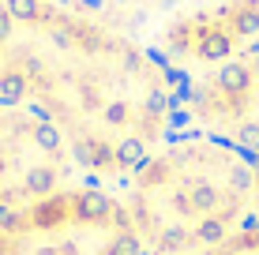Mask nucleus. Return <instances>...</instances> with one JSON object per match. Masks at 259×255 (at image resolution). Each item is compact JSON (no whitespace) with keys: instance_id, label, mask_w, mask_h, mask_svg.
Segmentation results:
<instances>
[{"instance_id":"1","label":"nucleus","mask_w":259,"mask_h":255,"mask_svg":"<svg viewBox=\"0 0 259 255\" xmlns=\"http://www.w3.org/2000/svg\"><path fill=\"white\" fill-rule=\"evenodd\" d=\"M259 34V0H229V4L203 12L195 19L169 30V45L177 53H195L199 60H229L237 41Z\"/></svg>"},{"instance_id":"2","label":"nucleus","mask_w":259,"mask_h":255,"mask_svg":"<svg viewBox=\"0 0 259 255\" xmlns=\"http://www.w3.org/2000/svg\"><path fill=\"white\" fill-rule=\"evenodd\" d=\"M244 68H248V86L237 94V98H222V109L218 113L244 117V113H252V105H259V45L244 57Z\"/></svg>"},{"instance_id":"3","label":"nucleus","mask_w":259,"mask_h":255,"mask_svg":"<svg viewBox=\"0 0 259 255\" xmlns=\"http://www.w3.org/2000/svg\"><path fill=\"white\" fill-rule=\"evenodd\" d=\"M71 210H75L79 222H102V218L113 214V199L102 195L98 188H91V191H83V195L71 199Z\"/></svg>"},{"instance_id":"4","label":"nucleus","mask_w":259,"mask_h":255,"mask_svg":"<svg viewBox=\"0 0 259 255\" xmlns=\"http://www.w3.org/2000/svg\"><path fill=\"white\" fill-rule=\"evenodd\" d=\"M75 158L83 169H102V165L113 162V150L102 143V139H79L75 143Z\"/></svg>"},{"instance_id":"5","label":"nucleus","mask_w":259,"mask_h":255,"mask_svg":"<svg viewBox=\"0 0 259 255\" xmlns=\"http://www.w3.org/2000/svg\"><path fill=\"white\" fill-rule=\"evenodd\" d=\"M23 98H26V75L19 68L0 72V109H12V105H19Z\"/></svg>"},{"instance_id":"6","label":"nucleus","mask_w":259,"mask_h":255,"mask_svg":"<svg viewBox=\"0 0 259 255\" xmlns=\"http://www.w3.org/2000/svg\"><path fill=\"white\" fill-rule=\"evenodd\" d=\"M113 162L120 165V169H143L147 165V146H143V139H120L117 150H113Z\"/></svg>"},{"instance_id":"7","label":"nucleus","mask_w":259,"mask_h":255,"mask_svg":"<svg viewBox=\"0 0 259 255\" xmlns=\"http://www.w3.org/2000/svg\"><path fill=\"white\" fill-rule=\"evenodd\" d=\"M68 218V207H64V199H46V203H38L34 207V214H30V222L38 225V229H57L60 222Z\"/></svg>"},{"instance_id":"8","label":"nucleus","mask_w":259,"mask_h":255,"mask_svg":"<svg viewBox=\"0 0 259 255\" xmlns=\"http://www.w3.org/2000/svg\"><path fill=\"white\" fill-rule=\"evenodd\" d=\"M226 233H229V225L222 222L218 214L199 218V222H195V229H192V236H195V240H203V244H222V240H226Z\"/></svg>"},{"instance_id":"9","label":"nucleus","mask_w":259,"mask_h":255,"mask_svg":"<svg viewBox=\"0 0 259 255\" xmlns=\"http://www.w3.org/2000/svg\"><path fill=\"white\" fill-rule=\"evenodd\" d=\"M53 188H57V173H53L49 165L26 169V191H30V195H49Z\"/></svg>"},{"instance_id":"10","label":"nucleus","mask_w":259,"mask_h":255,"mask_svg":"<svg viewBox=\"0 0 259 255\" xmlns=\"http://www.w3.org/2000/svg\"><path fill=\"white\" fill-rule=\"evenodd\" d=\"M30 135H34V143H38L41 150H49V154L60 150V128L57 124H34Z\"/></svg>"},{"instance_id":"11","label":"nucleus","mask_w":259,"mask_h":255,"mask_svg":"<svg viewBox=\"0 0 259 255\" xmlns=\"http://www.w3.org/2000/svg\"><path fill=\"white\" fill-rule=\"evenodd\" d=\"M105 255H143L139 236H136V233H120V236H113V244H109V251H105Z\"/></svg>"},{"instance_id":"12","label":"nucleus","mask_w":259,"mask_h":255,"mask_svg":"<svg viewBox=\"0 0 259 255\" xmlns=\"http://www.w3.org/2000/svg\"><path fill=\"white\" fill-rule=\"evenodd\" d=\"M143 109H147V117H162V113L169 109V98H165L162 86H150V90H147V98H143Z\"/></svg>"},{"instance_id":"13","label":"nucleus","mask_w":259,"mask_h":255,"mask_svg":"<svg viewBox=\"0 0 259 255\" xmlns=\"http://www.w3.org/2000/svg\"><path fill=\"white\" fill-rule=\"evenodd\" d=\"M188 229L184 225H169V229H162V251H177V248H184L188 244Z\"/></svg>"},{"instance_id":"14","label":"nucleus","mask_w":259,"mask_h":255,"mask_svg":"<svg viewBox=\"0 0 259 255\" xmlns=\"http://www.w3.org/2000/svg\"><path fill=\"white\" fill-rule=\"evenodd\" d=\"M139 177H143V184H162L165 177H169V165H143V169H139Z\"/></svg>"},{"instance_id":"15","label":"nucleus","mask_w":259,"mask_h":255,"mask_svg":"<svg viewBox=\"0 0 259 255\" xmlns=\"http://www.w3.org/2000/svg\"><path fill=\"white\" fill-rule=\"evenodd\" d=\"M105 120H109V124H124V120H128V105L124 101H109L105 105Z\"/></svg>"},{"instance_id":"16","label":"nucleus","mask_w":259,"mask_h":255,"mask_svg":"<svg viewBox=\"0 0 259 255\" xmlns=\"http://www.w3.org/2000/svg\"><path fill=\"white\" fill-rule=\"evenodd\" d=\"M0 173H4V158H0Z\"/></svg>"},{"instance_id":"17","label":"nucleus","mask_w":259,"mask_h":255,"mask_svg":"<svg viewBox=\"0 0 259 255\" xmlns=\"http://www.w3.org/2000/svg\"><path fill=\"white\" fill-rule=\"evenodd\" d=\"M0 255H4V240H0Z\"/></svg>"}]
</instances>
